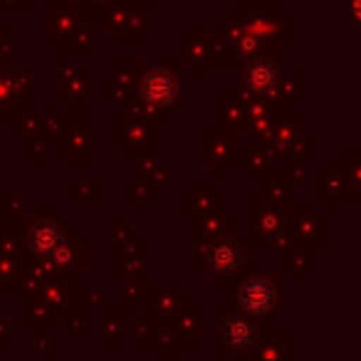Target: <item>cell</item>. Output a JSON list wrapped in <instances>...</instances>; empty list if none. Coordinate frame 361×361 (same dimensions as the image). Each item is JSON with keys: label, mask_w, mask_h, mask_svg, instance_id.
Wrapping results in <instances>:
<instances>
[{"label": "cell", "mask_w": 361, "mask_h": 361, "mask_svg": "<svg viewBox=\"0 0 361 361\" xmlns=\"http://www.w3.org/2000/svg\"><path fill=\"white\" fill-rule=\"evenodd\" d=\"M245 82L247 87H250L252 92H270L272 87H275L277 82V70L275 65H270V62H262V60H255L247 65L245 70Z\"/></svg>", "instance_id": "6"}, {"label": "cell", "mask_w": 361, "mask_h": 361, "mask_svg": "<svg viewBox=\"0 0 361 361\" xmlns=\"http://www.w3.org/2000/svg\"><path fill=\"white\" fill-rule=\"evenodd\" d=\"M141 92L151 104H166L176 97V80L166 70H151L141 82Z\"/></svg>", "instance_id": "3"}, {"label": "cell", "mask_w": 361, "mask_h": 361, "mask_svg": "<svg viewBox=\"0 0 361 361\" xmlns=\"http://www.w3.org/2000/svg\"><path fill=\"white\" fill-rule=\"evenodd\" d=\"M208 265L218 272H231L240 265V250H238L235 243L221 240L208 250Z\"/></svg>", "instance_id": "5"}, {"label": "cell", "mask_w": 361, "mask_h": 361, "mask_svg": "<svg viewBox=\"0 0 361 361\" xmlns=\"http://www.w3.org/2000/svg\"><path fill=\"white\" fill-rule=\"evenodd\" d=\"M255 334H257L255 324L240 314L228 317L226 324H223V336H226L228 344L235 346V349H243V346L252 344V341H255Z\"/></svg>", "instance_id": "4"}, {"label": "cell", "mask_w": 361, "mask_h": 361, "mask_svg": "<svg viewBox=\"0 0 361 361\" xmlns=\"http://www.w3.org/2000/svg\"><path fill=\"white\" fill-rule=\"evenodd\" d=\"M65 243H67L65 233L60 231V226H55V223H50V221L37 223L30 231V247L42 257H52Z\"/></svg>", "instance_id": "2"}, {"label": "cell", "mask_w": 361, "mask_h": 361, "mask_svg": "<svg viewBox=\"0 0 361 361\" xmlns=\"http://www.w3.org/2000/svg\"><path fill=\"white\" fill-rule=\"evenodd\" d=\"M52 260H55V265H60V267L70 265V262L75 260V250H72L70 243H65V245H62L60 250H57L55 255H52Z\"/></svg>", "instance_id": "7"}, {"label": "cell", "mask_w": 361, "mask_h": 361, "mask_svg": "<svg viewBox=\"0 0 361 361\" xmlns=\"http://www.w3.org/2000/svg\"><path fill=\"white\" fill-rule=\"evenodd\" d=\"M240 302L252 314H265L275 305V290H272V285L267 280L255 277V280L245 282V287L240 292Z\"/></svg>", "instance_id": "1"}]
</instances>
